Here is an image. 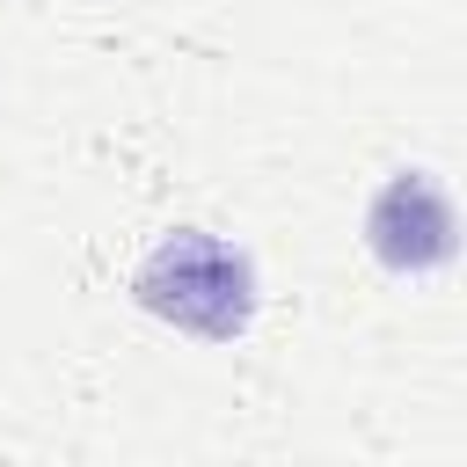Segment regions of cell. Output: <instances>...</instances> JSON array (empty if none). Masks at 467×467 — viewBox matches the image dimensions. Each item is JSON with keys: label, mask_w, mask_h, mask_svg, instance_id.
I'll return each instance as SVG.
<instances>
[{"label": "cell", "mask_w": 467, "mask_h": 467, "mask_svg": "<svg viewBox=\"0 0 467 467\" xmlns=\"http://www.w3.org/2000/svg\"><path fill=\"white\" fill-rule=\"evenodd\" d=\"M131 299L182 328V336H204V343H234L248 321H255V263L219 241V234H197V226H175L131 277Z\"/></svg>", "instance_id": "1"}, {"label": "cell", "mask_w": 467, "mask_h": 467, "mask_svg": "<svg viewBox=\"0 0 467 467\" xmlns=\"http://www.w3.org/2000/svg\"><path fill=\"white\" fill-rule=\"evenodd\" d=\"M365 241H372V255H379L387 270H401V277L438 270V263H452V248H460L452 197H445L423 168H401V175L379 182V197H372V212H365Z\"/></svg>", "instance_id": "2"}]
</instances>
